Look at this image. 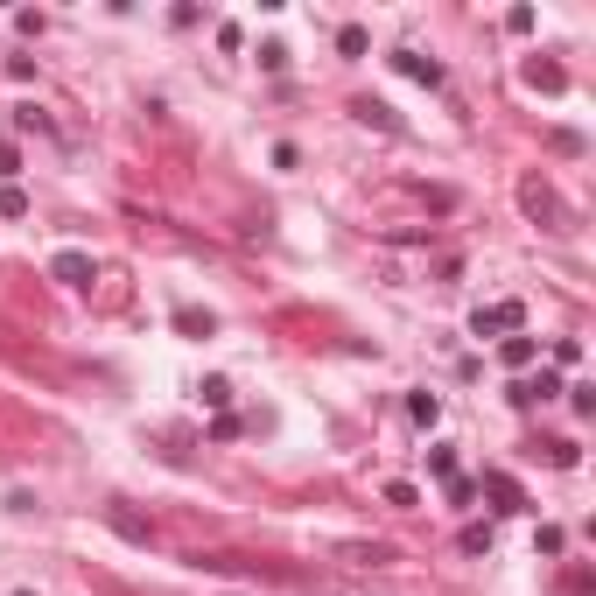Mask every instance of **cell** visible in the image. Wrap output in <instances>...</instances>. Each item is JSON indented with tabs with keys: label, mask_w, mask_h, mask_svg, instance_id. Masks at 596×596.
Returning a JSON list of instances; mask_svg holds the SVG:
<instances>
[{
	"label": "cell",
	"mask_w": 596,
	"mask_h": 596,
	"mask_svg": "<svg viewBox=\"0 0 596 596\" xmlns=\"http://www.w3.org/2000/svg\"><path fill=\"white\" fill-rule=\"evenodd\" d=\"M519 211L534 225H547V232H569V211H562V197H554L547 176H519Z\"/></svg>",
	"instance_id": "1"
},
{
	"label": "cell",
	"mask_w": 596,
	"mask_h": 596,
	"mask_svg": "<svg viewBox=\"0 0 596 596\" xmlns=\"http://www.w3.org/2000/svg\"><path fill=\"white\" fill-rule=\"evenodd\" d=\"M519 330H526V302H498L470 316V337H519Z\"/></svg>",
	"instance_id": "2"
},
{
	"label": "cell",
	"mask_w": 596,
	"mask_h": 596,
	"mask_svg": "<svg viewBox=\"0 0 596 596\" xmlns=\"http://www.w3.org/2000/svg\"><path fill=\"white\" fill-rule=\"evenodd\" d=\"M91 253H78V245H63V253H56L50 260V281H63V288H91Z\"/></svg>",
	"instance_id": "3"
},
{
	"label": "cell",
	"mask_w": 596,
	"mask_h": 596,
	"mask_svg": "<svg viewBox=\"0 0 596 596\" xmlns=\"http://www.w3.org/2000/svg\"><path fill=\"white\" fill-rule=\"evenodd\" d=\"M526 84H534V91H547V99H554V91H569V71H562V63H554V56H526Z\"/></svg>",
	"instance_id": "4"
},
{
	"label": "cell",
	"mask_w": 596,
	"mask_h": 596,
	"mask_svg": "<svg viewBox=\"0 0 596 596\" xmlns=\"http://www.w3.org/2000/svg\"><path fill=\"white\" fill-rule=\"evenodd\" d=\"M393 71H400V78H414V84H442V63H435V56H414V50H393Z\"/></svg>",
	"instance_id": "5"
},
{
	"label": "cell",
	"mask_w": 596,
	"mask_h": 596,
	"mask_svg": "<svg viewBox=\"0 0 596 596\" xmlns=\"http://www.w3.org/2000/svg\"><path fill=\"white\" fill-rule=\"evenodd\" d=\"M106 526L120 534V541H134V547H148V541H155V526H148V519H134L127 505H106Z\"/></svg>",
	"instance_id": "6"
},
{
	"label": "cell",
	"mask_w": 596,
	"mask_h": 596,
	"mask_svg": "<svg viewBox=\"0 0 596 596\" xmlns=\"http://www.w3.org/2000/svg\"><path fill=\"white\" fill-rule=\"evenodd\" d=\"M534 358H541V344H534V337H498V365H505V372H526Z\"/></svg>",
	"instance_id": "7"
},
{
	"label": "cell",
	"mask_w": 596,
	"mask_h": 596,
	"mask_svg": "<svg viewBox=\"0 0 596 596\" xmlns=\"http://www.w3.org/2000/svg\"><path fill=\"white\" fill-rule=\"evenodd\" d=\"M485 491L498 498V513H526V491H519L505 470H485Z\"/></svg>",
	"instance_id": "8"
},
{
	"label": "cell",
	"mask_w": 596,
	"mask_h": 596,
	"mask_svg": "<svg viewBox=\"0 0 596 596\" xmlns=\"http://www.w3.org/2000/svg\"><path fill=\"white\" fill-rule=\"evenodd\" d=\"M407 414H414V428H435V421H442V400L421 386V393H407Z\"/></svg>",
	"instance_id": "9"
},
{
	"label": "cell",
	"mask_w": 596,
	"mask_h": 596,
	"mask_svg": "<svg viewBox=\"0 0 596 596\" xmlns=\"http://www.w3.org/2000/svg\"><path fill=\"white\" fill-rule=\"evenodd\" d=\"M358 120H365V127H386V134H400V120H393V106H380V99H358Z\"/></svg>",
	"instance_id": "10"
},
{
	"label": "cell",
	"mask_w": 596,
	"mask_h": 596,
	"mask_svg": "<svg viewBox=\"0 0 596 596\" xmlns=\"http://www.w3.org/2000/svg\"><path fill=\"white\" fill-rule=\"evenodd\" d=\"M554 393H562V372H541V380L513 386V400H554Z\"/></svg>",
	"instance_id": "11"
},
{
	"label": "cell",
	"mask_w": 596,
	"mask_h": 596,
	"mask_svg": "<svg viewBox=\"0 0 596 596\" xmlns=\"http://www.w3.org/2000/svg\"><path fill=\"white\" fill-rule=\"evenodd\" d=\"M380 498H386V505H400V513H414V505H421V485H407V477H386Z\"/></svg>",
	"instance_id": "12"
},
{
	"label": "cell",
	"mask_w": 596,
	"mask_h": 596,
	"mask_svg": "<svg viewBox=\"0 0 596 596\" xmlns=\"http://www.w3.org/2000/svg\"><path fill=\"white\" fill-rule=\"evenodd\" d=\"M0 217H28V190L22 183H0Z\"/></svg>",
	"instance_id": "13"
},
{
	"label": "cell",
	"mask_w": 596,
	"mask_h": 596,
	"mask_svg": "<svg viewBox=\"0 0 596 596\" xmlns=\"http://www.w3.org/2000/svg\"><path fill=\"white\" fill-rule=\"evenodd\" d=\"M344 562H372V569H380V562H393V547H386V541H372V547H344Z\"/></svg>",
	"instance_id": "14"
},
{
	"label": "cell",
	"mask_w": 596,
	"mask_h": 596,
	"mask_svg": "<svg viewBox=\"0 0 596 596\" xmlns=\"http://www.w3.org/2000/svg\"><path fill=\"white\" fill-rule=\"evenodd\" d=\"M569 365H582V337H562V344H554V372H569Z\"/></svg>",
	"instance_id": "15"
},
{
	"label": "cell",
	"mask_w": 596,
	"mask_h": 596,
	"mask_svg": "<svg viewBox=\"0 0 596 596\" xmlns=\"http://www.w3.org/2000/svg\"><path fill=\"white\" fill-rule=\"evenodd\" d=\"M428 477L449 485V477H457V449H428Z\"/></svg>",
	"instance_id": "16"
},
{
	"label": "cell",
	"mask_w": 596,
	"mask_h": 596,
	"mask_svg": "<svg viewBox=\"0 0 596 596\" xmlns=\"http://www.w3.org/2000/svg\"><path fill=\"white\" fill-rule=\"evenodd\" d=\"M337 50H344V56H365V28L344 22V28H337Z\"/></svg>",
	"instance_id": "17"
},
{
	"label": "cell",
	"mask_w": 596,
	"mask_h": 596,
	"mask_svg": "<svg viewBox=\"0 0 596 596\" xmlns=\"http://www.w3.org/2000/svg\"><path fill=\"white\" fill-rule=\"evenodd\" d=\"M562 393H569V407H575V414H582V421H590V414H596V386H562Z\"/></svg>",
	"instance_id": "18"
},
{
	"label": "cell",
	"mask_w": 596,
	"mask_h": 596,
	"mask_svg": "<svg viewBox=\"0 0 596 596\" xmlns=\"http://www.w3.org/2000/svg\"><path fill=\"white\" fill-rule=\"evenodd\" d=\"M14 176H22V148H14V140H0V183H14Z\"/></svg>",
	"instance_id": "19"
},
{
	"label": "cell",
	"mask_w": 596,
	"mask_h": 596,
	"mask_svg": "<svg viewBox=\"0 0 596 596\" xmlns=\"http://www.w3.org/2000/svg\"><path fill=\"white\" fill-rule=\"evenodd\" d=\"M7 78H14V84H35V56H7Z\"/></svg>",
	"instance_id": "20"
},
{
	"label": "cell",
	"mask_w": 596,
	"mask_h": 596,
	"mask_svg": "<svg viewBox=\"0 0 596 596\" xmlns=\"http://www.w3.org/2000/svg\"><path fill=\"white\" fill-rule=\"evenodd\" d=\"M491 547V526H463V554H485Z\"/></svg>",
	"instance_id": "21"
},
{
	"label": "cell",
	"mask_w": 596,
	"mask_h": 596,
	"mask_svg": "<svg viewBox=\"0 0 596 596\" xmlns=\"http://www.w3.org/2000/svg\"><path fill=\"white\" fill-rule=\"evenodd\" d=\"M176 323L190 330V337H211V316H197V309H176Z\"/></svg>",
	"instance_id": "22"
},
{
	"label": "cell",
	"mask_w": 596,
	"mask_h": 596,
	"mask_svg": "<svg viewBox=\"0 0 596 596\" xmlns=\"http://www.w3.org/2000/svg\"><path fill=\"white\" fill-rule=\"evenodd\" d=\"M225 400H232V386H225V380H204V407H217V414H225Z\"/></svg>",
	"instance_id": "23"
}]
</instances>
